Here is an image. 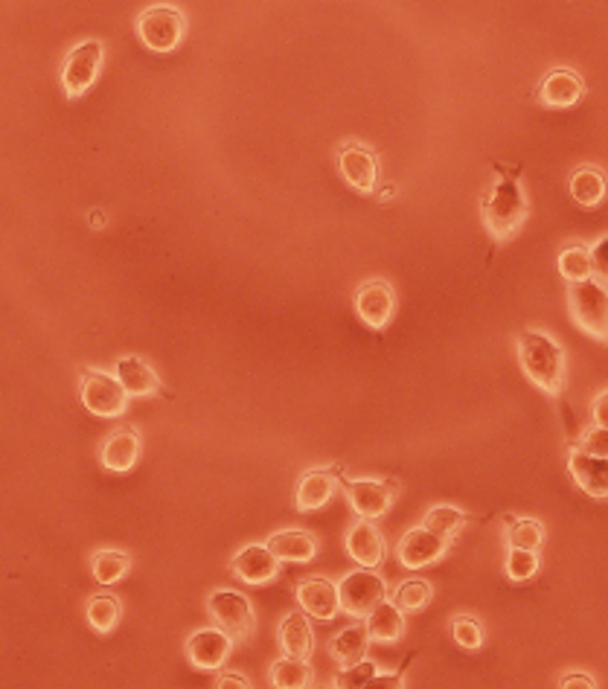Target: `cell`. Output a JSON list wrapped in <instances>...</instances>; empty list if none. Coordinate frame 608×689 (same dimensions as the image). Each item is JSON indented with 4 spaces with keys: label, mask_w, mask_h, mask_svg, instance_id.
Returning <instances> with one entry per match:
<instances>
[{
    "label": "cell",
    "mask_w": 608,
    "mask_h": 689,
    "mask_svg": "<svg viewBox=\"0 0 608 689\" xmlns=\"http://www.w3.org/2000/svg\"><path fill=\"white\" fill-rule=\"evenodd\" d=\"M495 175L498 181L492 183V190L481 195V218L490 239L507 242L512 233H518V227L524 225L527 218V199L521 190V166H504L495 161Z\"/></svg>",
    "instance_id": "cell-1"
},
{
    "label": "cell",
    "mask_w": 608,
    "mask_h": 689,
    "mask_svg": "<svg viewBox=\"0 0 608 689\" xmlns=\"http://www.w3.org/2000/svg\"><path fill=\"white\" fill-rule=\"evenodd\" d=\"M516 349L518 363L527 379L550 399H562L568 363H565V349L556 344V337H550L547 332H536V329H524L518 335Z\"/></svg>",
    "instance_id": "cell-2"
},
{
    "label": "cell",
    "mask_w": 608,
    "mask_h": 689,
    "mask_svg": "<svg viewBox=\"0 0 608 689\" xmlns=\"http://www.w3.org/2000/svg\"><path fill=\"white\" fill-rule=\"evenodd\" d=\"M568 311L585 335L608 344V289L603 282L594 277L568 282Z\"/></svg>",
    "instance_id": "cell-3"
},
{
    "label": "cell",
    "mask_w": 608,
    "mask_h": 689,
    "mask_svg": "<svg viewBox=\"0 0 608 689\" xmlns=\"http://www.w3.org/2000/svg\"><path fill=\"white\" fill-rule=\"evenodd\" d=\"M137 38L152 53H173L187 36V15L173 3H152L135 21Z\"/></svg>",
    "instance_id": "cell-4"
},
{
    "label": "cell",
    "mask_w": 608,
    "mask_h": 689,
    "mask_svg": "<svg viewBox=\"0 0 608 689\" xmlns=\"http://www.w3.org/2000/svg\"><path fill=\"white\" fill-rule=\"evenodd\" d=\"M207 614L213 626L233 637V643L251 640L256 628V614L251 599L239 590H213L207 597Z\"/></svg>",
    "instance_id": "cell-5"
},
{
    "label": "cell",
    "mask_w": 608,
    "mask_h": 689,
    "mask_svg": "<svg viewBox=\"0 0 608 689\" xmlns=\"http://www.w3.org/2000/svg\"><path fill=\"white\" fill-rule=\"evenodd\" d=\"M338 597H341V611L355 620H364L382 599H388V585L376 573V567H358L346 573L338 582Z\"/></svg>",
    "instance_id": "cell-6"
},
{
    "label": "cell",
    "mask_w": 608,
    "mask_h": 689,
    "mask_svg": "<svg viewBox=\"0 0 608 689\" xmlns=\"http://www.w3.org/2000/svg\"><path fill=\"white\" fill-rule=\"evenodd\" d=\"M79 396H83L85 408L91 410L93 417H102V419L123 417L128 408V393L126 387L119 384L117 375L93 370V367H88V370L83 372Z\"/></svg>",
    "instance_id": "cell-7"
},
{
    "label": "cell",
    "mask_w": 608,
    "mask_h": 689,
    "mask_svg": "<svg viewBox=\"0 0 608 689\" xmlns=\"http://www.w3.org/2000/svg\"><path fill=\"white\" fill-rule=\"evenodd\" d=\"M102 59H105V47L97 38H88L83 44H76L62 62V88L67 100H79L88 93L97 76H100Z\"/></svg>",
    "instance_id": "cell-8"
},
{
    "label": "cell",
    "mask_w": 608,
    "mask_h": 689,
    "mask_svg": "<svg viewBox=\"0 0 608 689\" xmlns=\"http://www.w3.org/2000/svg\"><path fill=\"white\" fill-rule=\"evenodd\" d=\"M355 315L362 318L364 327L382 329L391 327L393 315H396V291L388 280H367L355 289Z\"/></svg>",
    "instance_id": "cell-9"
},
{
    "label": "cell",
    "mask_w": 608,
    "mask_h": 689,
    "mask_svg": "<svg viewBox=\"0 0 608 689\" xmlns=\"http://www.w3.org/2000/svg\"><path fill=\"white\" fill-rule=\"evenodd\" d=\"M341 489H344L350 507L358 518H382L391 512L393 500L400 495V483L396 481H346L341 474Z\"/></svg>",
    "instance_id": "cell-10"
},
{
    "label": "cell",
    "mask_w": 608,
    "mask_h": 689,
    "mask_svg": "<svg viewBox=\"0 0 608 689\" xmlns=\"http://www.w3.org/2000/svg\"><path fill=\"white\" fill-rule=\"evenodd\" d=\"M338 173L355 192L370 195L379 183V155L370 145L350 140L338 149Z\"/></svg>",
    "instance_id": "cell-11"
},
{
    "label": "cell",
    "mask_w": 608,
    "mask_h": 689,
    "mask_svg": "<svg viewBox=\"0 0 608 689\" xmlns=\"http://www.w3.org/2000/svg\"><path fill=\"white\" fill-rule=\"evenodd\" d=\"M452 541L443 538V535L431 533L428 526H414L408 533L402 535L400 545H396V559L402 562V567L408 571H422L428 564H436L448 553Z\"/></svg>",
    "instance_id": "cell-12"
},
{
    "label": "cell",
    "mask_w": 608,
    "mask_h": 689,
    "mask_svg": "<svg viewBox=\"0 0 608 689\" xmlns=\"http://www.w3.org/2000/svg\"><path fill=\"white\" fill-rule=\"evenodd\" d=\"M341 474L344 465H329V469H309L300 474L297 489H294V507L297 512H318L335 498L338 486H341Z\"/></svg>",
    "instance_id": "cell-13"
},
{
    "label": "cell",
    "mask_w": 608,
    "mask_h": 689,
    "mask_svg": "<svg viewBox=\"0 0 608 689\" xmlns=\"http://www.w3.org/2000/svg\"><path fill=\"white\" fill-rule=\"evenodd\" d=\"M187 661L195 669L218 672L227 663L230 652H233V637L221 631V628H199L187 637Z\"/></svg>",
    "instance_id": "cell-14"
},
{
    "label": "cell",
    "mask_w": 608,
    "mask_h": 689,
    "mask_svg": "<svg viewBox=\"0 0 608 689\" xmlns=\"http://www.w3.org/2000/svg\"><path fill=\"white\" fill-rule=\"evenodd\" d=\"M294 597H297L300 608L315 620H335L341 614V597H338V585L327 576H309L303 579L294 588Z\"/></svg>",
    "instance_id": "cell-15"
},
{
    "label": "cell",
    "mask_w": 608,
    "mask_h": 689,
    "mask_svg": "<svg viewBox=\"0 0 608 689\" xmlns=\"http://www.w3.org/2000/svg\"><path fill=\"white\" fill-rule=\"evenodd\" d=\"M344 547L350 559H353L358 567H379L388 556V547H384V538L379 533V526L372 524L370 518H358L344 535Z\"/></svg>",
    "instance_id": "cell-16"
},
{
    "label": "cell",
    "mask_w": 608,
    "mask_h": 689,
    "mask_svg": "<svg viewBox=\"0 0 608 689\" xmlns=\"http://www.w3.org/2000/svg\"><path fill=\"white\" fill-rule=\"evenodd\" d=\"M230 573L245 585H268L280 576V559L268 545H248L230 559Z\"/></svg>",
    "instance_id": "cell-17"
},
{
    "label": "cell",
    "mask_w": 608,
    "mask_h": 689,
    "mask_svg": "<svg viewBox=\"0 0 608 689\" xmlns=\"http://www.w3.org/2000/svg\"><path fill=\"white\" fill-rule=\"evenodd\" d=\"M582 97H585V82L571 67H556L545 73V79L536 88V100L547 109H573Z\"/></svg>",
    "instance_id": "cell-18"
},
{
    "label": "cell",
    "mask_w": 608,
    "mask_h": 689,
    "mask_svg": "<svg viewBox=\"0 0 608 689\" xmlns=\"http://www.w3.org/2000/svg\"><path fill=\"white\" fill-rule=\"evenodd\" d=\"M568 472L577 481L585 495L597 500L608 498V460L606 457H597V454L582 451L580 445H573L571 454H568Z\"/></svg>",
    "instance_id": "cell-19"
},
{
    "label": "cell",
    "mask_w": 608,
    "mask_h": 689,
    "mask_svg": "<svg viewBox=\"0 0 608 689\" xmlns=\"http://www.w3.org/2000/svg\"><path fill=\"white\" fill-rule=\"evenodd\" d=\"M140 431L137 428H119L114 434L102 443V451H100V460L102 465L109 469V472H117V474H126L131 472L140 460Z\"/></svg>",
    "instance_id": "cell-20"
},
{
    "label": "cell",
    "mask_w": 608,
    "mask_h": 689,
    "mask_svg": "<svg viewBox=\"0 0 608 689\" xmlns=\"http://www.w3.org/2000/svg\"><path fill=\"white\" fill-rule=\"evenodd\" d=\"M277 643H280L282 654L300 658V661H309L312 649H315L309 614H306V611H291L289 617H282L280 628H277Z\"/></svg>",
    "instance_id": "cell-21"
},
{
    "label": "cell",
    "mask_w": 608,
    "mask_h": 689,
    "mask_svg": "<svg viewBox=\"0 0 608 689\" xmlns=\"http://www.w3.org/2000/svg\"><path fill=\"white\" fill-rule=\"evenodd\" d=\"M114 375L119 379V384L126 387L128 396H137V399H145V396H157L164 391V384L157 379V372L143 361V358H135V355H126L119 358L117 367H114Z\"/></svg>",
    "instance_id": "cell-22"
},
{
    "label": "cell",
    "mask_w": 608,
    "mask_h": 689,
    "mask_svg": "<svg viewBox=\"0 0 608 689\" xmlns=\"http://www.w3.org/2000/svg\"><path fill=\"white\" fill-rule=\"evenodd\" d=\"M268 550H271L280 562L291 564H306L318 556V538L306 529H280L274 533L268 541Z\"/></svg>",
    "instance_id": "cell-23"
},
{
    "label": "cell",
    "mask_w": 608,
    "mask_h": 689,
    "mask_svg": "<svg viewBox=\"0 0 608 689\" xmlns=\"http://www.w3.org/2000/svg\"><path fill=\"white\" fill-rule=\"evenodd\" d=\"M367 649H370V631H367V623H355V626H346L344 631H338L329 643V654L332 661L346 669V666H355L358 661L367 658Z\"/></svg>",
    "instance_id": "cell-24"
},
{
    "label": "cell",
    "mask_w": 608,
    "mask_h": 689,
    "mask_svg": "<svg viewBox=\"0 0 608 689\" xmlns=\"http://www.w3.org/2000/svg\"><path fill=\"white\" fill-rule=\"evenodd\" d=\"M364 623H367L370 640H376V643H396V640H402V635H405V611H400V608L393 605V599L391 602L382 599V602L364 617Z\"/></svg>",
    "instance_id": "cell-25"
},
{
    "label": "cell",
    "mask_w": 608,
    "mask_h": 689,
    "mask_svg": "<svg viewBox=\"0 0 608 689\" xmlns=\"http://www.w3.org/2000/svg\"><path fill=\"white\" fill-rule=\"evenodd\" d=\"M568 190H571V199L577 201L580 207L594 209V207H599L603 201H606L608 181H606V175L599 173L597 166H580V169L571 175Z\"/></svg>",
    "instance_id": "cell-26"
},
{
    "label": "cell",
    "mask_w": 608,
    "mask_h": 689,
    "mask_svg": "<svg viewBox=\"0 0 608 689\" xmlns=\"http://www.w3.org/2000/svg\"><path fill=\"white\" fill-rule=\"evenodd\" d=\"M504 541L507 547H521V550H542L545 547V526L536 518L504 515Z\"/></svg>",
    "instance_id": "cell-27"
},
{
    "label": "cell",
    "mask_w": 608,
    "mask_h": 689,
    "mask_svg": "<svg viewBox=\"0 0 608 689\" xmlns=\"http://www.w3.org/2000/svg\"><path fill=\"white\" fill-rule=\"evenodd\" d=\"M469 521H472V518H469V512H464V509L448 507V503H436V507H431L426 512L422 526H428L431 533L443 535V538L454 541L457 535L464 533V526L469 524Z\"/></svg>",
    "instance_id": "cell-28"
},
{
    "label": "cell",
    "mask_w": 608,
    "mask_h": 689,
    "mask_svg": "<svg viewBox=\"0 0 608 689\" xmlns=\"http://www.w3.org/2000/svg\"><path fill=\"white\" fill-rule=\"evenodd\" d=\"M271 684L277 689H306L312 687V666L309 661H300V658H289L282 654L280 661L271 663Z\"/></svg>",
    "instance_id": "cell-29"
},
{
    "label": "cell",
    "mask_w": 608,
    "mask_h": 689,
    "mask_svg": "<svg viewBox=\"0 0 608 689\" xmlns=\"http://www.w3.org/2000/svg\"><path fill=\"white\" fill-rule=\"evenodd\" d=\"M85 614H88V623H91V628L97 635H111V631L117 628L119 617H123V605H119V599L111 597V594H97V597L88 599Z\"/></svg>",
    "instance_id": "cell-30"
},
{
    "label": "cell",
    "mask_w": 608,
    "mask_h": 689,
    "mask_svg": "<svg viewBox=\"0 0 608 689\" xmlns=\"http://www.w3.org/2000/svg\"><path fill=\"white\" fill-rule=\"evenodd\" d=\"M128 571H131V556L123 553V550H100V553H93L91 573L100 585H114V582L126 579Z\"/></svg>",
    "instance_id": "cell-31"
},
{
    "label": "cell",
    "mask_w": 608,
    "mask_h": 689,
    "mask_svg": "<svg viewBox=\"0 0 608 689\" xmlns=\"http://www.w3.org/2000/svg\"><path fill=\"white\" fill-rule=\"evenodd\" d=\"M434 599V588L426 579H405L400 588L393 590V605L405 614H417Z\"/></svg>",
    "instance_id": "cell-32"
},
{
    "label": "cell",
    "mask_w": 608,
    "mask_h": 689,
    "mask_svg": "<svg viewBox=\"0 0 608 689\" xmlns=\"http://www.w3.org/2000/svg\"><path fill=\"white\" fill-rule=\"evenodd\" d=\"M559 273L568 282H580L594 277V265H591V247L585 245H568L559 251Z\"/></svg>",
    "instance_id": "cell-33"
},
{
    "label": "cell",
    "mask_w": 608,
    "mask_h": 689,
    "mask_svg": "<svg viewBox=\"0 0 608 689\" xmlns=\"http://www.w3.org/2000/svg\"><path fill=\"white\" fill-rule=\"evenodd\" d=\"M542 567L539 550H521V547H507V559H504V571L509 582H530Z\"/></svg>",
    "instance_id": "cell-34"
},
{
    "label": "cell",
    "mask_w": 608,
    "mask_h": 689,
    "mask_svg": "<svg viewBox=\"0 0 608 689\" xmlns=\"http://www.w3.org/2000/svg\"><path fill=\"white\" fill-rule=\"evenodd\" d=\"M452 640L466 652H478L483 646V626L478 617L460 614L452 620Z\"/></svg>",
    "instance_id": "cell-35"
},
{
    "label": "cell",
    "mask_w": 608,
    "mask_h": 689,
    "mask_svg": "<svg viewBox=\"0 0 608 689\" xmlns=\"http://www.w3.org/2000/svg\"><path fill=\"white\" fill-rule=\"evenodd\" d=\"M376 675H379V666L364 658V661H358L355 666H346V669H341V675H338L332 687H338V689L367 687V684H370Z\"/></svg>",
    "instance_id": "cell-36"
},
{
    "label": "cell",
    "mask_w": 608,
    "mask_h": 689,
    "mask_svg": "<svg viewBox=\"0 0 608 689\" xmlns=\"http://www.w3.org/2000/svg\"><path fill=\"white\" fill-rule=\"evenodd\" d=\"M573 445H580L582 451H588V454H597V457H606L608 460V428H588L585 434L580 436V443H573Z\"/></svg>",
    "instance_id": "cell-37"
},
{
    "label": "cell",
    "mask_w": 608,
    "mask_h": 689,
    "mask_svg": "<svg viewBox=\"0 0 608 689\" xmlns=\"http://www.w3.org/2000/svg\"><path fill=\"white\" fill-rule=\"evenodd\" d=\"M591 265H594V280H599L608 289V237L599 239L591 247Z\"/></svg>",
    "instance_id": "cell-38"
},
{
    "label": "cell",
    "mask_w": 608,
    "mask_h": 689,
    "mask_svg": "<svg viewBox=\"0 0 608 689\" xmlns=\"http://www.w3.org/2000/svg\"><path fill=\"white\" fill-rule=\"evenodd\" d=\"M591 419H594V425L608 428V391H603L591 401Z\"/></svg>",
    "instance_id": "cell-39"
},
{
    "label": "cell",
    "mask_w": 608,
    "mask_h": 689,
    "mask_svg": "<svg viewBox=\"0 0 608 689\" xmlns=\"http://www.w3.org/2000/svg\"><path fill=\"white\" fill-rule=\"evenodd\" d=\"M559 687L562 689H573V687L597 689V680L591 678V675H585V672H571V675H565V678L559 680Z\"/></svg>",
    "instance_id": "cell-40"
},
{
    "label": "cell",
    "mask_w": 608,
    "mask_h": 689,
    "mask_svg": "<svg viewBox=\"0 0 608 689\" xmlns=\"http://www.w3.org/2000/svg\"><path fill=\"white\" fill-rule=\"evenodd\" d=\"M218 689H251V680L242 678L239 672H225L216 678Z\"/></svg>",
    "instance_id": "cell-41"
},
{
    "label": "cell",
    "mask_w": 608,
    "mask_h": 689,
    "mask_svg": "<svg viewBox=\"0 0 608 689\" xmlns=\"http://www.w3.org/2000/svg\"><path fill=\"white\" fill-rule=\"evenodd\" d=\"M88 225L97 227V230H100V227H105V213H102V209H93L91 216H88Z\"/></svg>",
    "instance_id": "cell-42"
}]
</instances>
